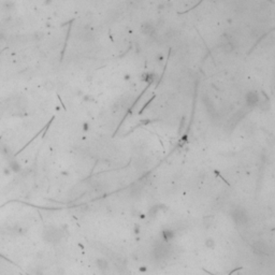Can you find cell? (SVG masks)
<instances>
[{"label":"cell","mask_w":275,"mask_h":275,"mask_svg":"<svg viewBox=\"0 0 275 275\" xmlns=\"http://www.w3.org/2000/svg\"><path fill=\"white\" fill-rule=\"evenodd\" d=\"M65 232L63 231V229L56 226H46L43 229L42 237L44 239V241L50 244H56L59 243L63 237H64Z\"/></svg>","instance_id":"obj_1"},{"label":"cell","mask_w":275,"mask_h":275,"mask_svg":"<svg viewBox=\"0 0 275 275\" xmlns=\"http://www.w3.org/2000/svg\"><path fill=\"white\" fill-rule=\"evenodd\" d=\"M96 264H97L98 269H99V270H101V271H106V270H108V268H109V262H108V260H106V259H104V258L97 259Z\"/></svg>","instance_id":"obj_2"},{"label":"cell","mask_w":275,"mask_h":275,"mask_svg":"<svg viewBox=\"0 0 275 275\" xmlns=\"http://www.w3.org/2000/svg\"><path fill=\"white\" fill-rule=\"evenodd\" d=\"M162 235H163V239H165V241H171L172 239H174V237H175V233H174V231H172V230H165L163 232H162Z\"/></svg>","instance_id":"obj_3"},{"label":"cell","mask_w":275,"mask_h":275,"mask_svg":"<svg viewBox=\"0 0 275 275\" xmlns=\"http://www.w3.org/2000/svg\"><path fill=\"white\" fill-rule=\"evenodd\" d=\"M206 244H207V246H208V247H210V246H213V245H214V241H213L212 239H208V240L206 241Z\"/></svg>","instance_id":"obj_4"}]
</instances>
